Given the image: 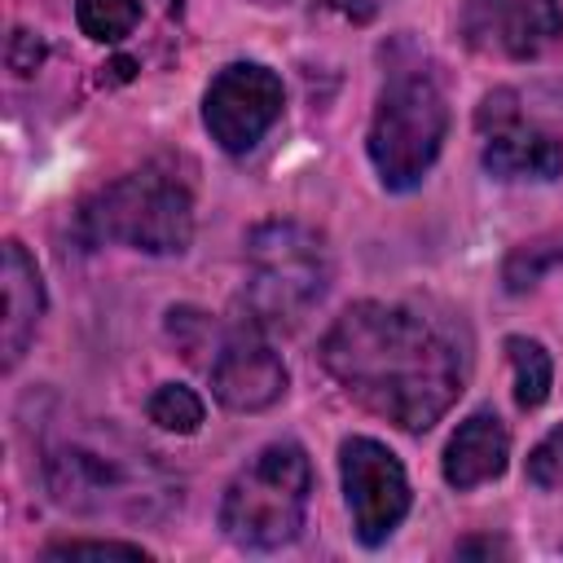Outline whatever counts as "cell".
Masks as SVG:
<instances>
[{
    "label": "cell",
    "mask_w": 563,
    "mask_h": 563,
    "mask_svg": "<svg viewBox=\"0 0 563 563\" xmlns=\"http://www.w3.org/2000/svg\"><path fill=\"white\" fill-rule=\"evenodd\" d=\"M321 365L369 413L400 431H431L466 387L471 339L453 312L361 299L325 330Z\"/></svg>",
    "instance_id": "1"
},
{
    "label": "cell",
    "mask_w": 563,
    "mask_h": 563,
    "mask_svg": "<svg viewBox=\"0 0 563 563\" xmlns=\"http://www.w3.org/2000/svg\"><path fill=\"white\" fill-rule=\"evenodd\" d=\"M44 488L70 515H123L150 519L163 515L180 493L163 479L150 453L128 449L123 440H57L44 453Z\"/></svg>",
    "instance_id": "2"
},
{
    "label": "cell",
    "mask_w": 563,
    "mask_h": 563,
    "mask_svg": "<svg viewBox=\"0 0 563 563\" xmlns=\"http://www.w3.org/2000/svg\"><path fill=\"white\" fill-rule=\"evenodd\" d=\"M330 246L299 220H264L246 233V312L255 330L299 325L330 290Z\"/></svg>",
    "instance_id": "3"
},
{
    "label": "cell",
    "mask_w": 563,
    "mask_h": 563,
    "mask_svg": "<svg viewBox=\"0 0 563 563\" xmlns=\"http://www.w3.org/2000/svg\"><path fill=\"white\" fill-rule=\"evenodd\" d=\"M79 233L145 255H180L194 242V194L172 167L150 163L97 189L79 207Z\"/></svg>",
    "instance_id": "4"
},
{
    "label": "cell",
    "mask_w": 563,
    "mask_h": 563,
    "mask_svg": "<svg viewBox=\"0 0 563 563\" xmlns=\"http://www.w3.org/2000/svg\"><path fill=\"white\" fill-rule=\"evenodd\" d=\"M312 497V462L299 444L277 440L260 449L220 497V532L251 554L290 545L303 528Z\"/></svg>",
    "instance_id": "5"
},
{
    "label": "cell",
    "mask_w": 563,
    "mask_h": 563,
    "mask_svg": "<svg viewBox=\"0 0 563 563\" xmlns=\"http://www.w3.org/2000/svg\"><path fill=\"white\" fill-rule=\"evenodd\" d=\"M444 132H449V106L435 79L427 70H396L378 92L365 136L383 189L391 194L418 189L431 163L440 158Z\"/></svg>",
    "instance_id": "6"
},
{
    "label": "cell",
    "mask_w": 563,
    "mask_h": 563,
    "mask_svg": "<svg viewBox=\"0 0 563 563\" xmlns=\"http://www.w3.org/2000/svg\"><path fill=\"white\" fill-rule=\"evenodd\" d=\"M339 475L356 541L369 550L383 545L409 515V479L400 457L369 435H352L339 444Z\"/></svg>",
    "instance_id": "7"
},
{
    "label": "cell",
    "mask_w": 563,
    "mask_h": 563,
    "mask_svg": "<svg viewBox=\"0 0 563 563\" xmlns=\"http://www.w3.org/2000/svg\"><path fill=\"white\" fill-rule=\"evenodd\" d=\"M282 106H286V88H282L277 70H268L260 62H229L207 84L202 123L224 154H246L282 119Z\"/></svg>",
    "instance_id": "8"
},
{
    "label": "cell",
    "mask_w": 563,
    "mask_h": 563,
    "mask_svg": "<svg viewBox=\"0 0 563 563\" xmlns=\"http://www.w3.org/2000/svg\"><path fill=\"white\" fill-rule=\"evenodd\" d=\"M462 35L484 57L528 62L563 40L559 0H462Z\"/></svg>",
    "instance_id": "9"
},
{
    "label": "cell",
    "mask_w": 563,
    "mask_h": 563,
    "mask_svg": "<svg viewBox=\"0 0 563 563\" xmlns=\"http://www.w3.org/2000/svg\"><path fill=\"white\" fill-rule=\"evenodd\" d=\"M211 391L233 413H260L282 400L286 391V365L255 330H238L220 343V352L207 361Z\"/></svg>",
    "instance_id": "10"
},
{
    "label": "cell",
    "mask_w": 563,
    "mask_h": 563,
    "mask_svg": "<svg viewBox=\"0 0 563 563\" xmlns=\"http://www.w3.org/2000/svg\"><path fill=\"white\" fill-rule=\"evenodd\" d=\"M510 462V431L493 409H475L466 422H457V431L444 444V484L466 493L479 488L488 479H497Z\"/></svg>",
    "instance_id": "11"
},
{
    "label": "cell",
    "mask_w": 563,
    "mask_h": 563,
    "mask_svg": "<svg viewBox=\"0 0 563 563\" xmlns=\"http://www.w3.org/2000/svg\"><path fill=\"white\" fill-rule=\"evenodd\" d=\"M484 172L497 180H554L563 176V141L523 114L484 132Z\"/></svg>",
    "instance_id": "12"
},
{
    "label": "cell",
    "mask_w": 563,
    "mask_h": 563,
    "mask_svg": "<svg viewBox=\"0 0 563 563\" xmlns=\"http://www.w3.org/2000/svg\"><path fill=\"white\" fill-rule=\"evenodd\" d=\"M0 286H4V317H0V352H4V369H13L26 352V343L35 339V325L44 317V282L35 260L26 255L22 242H4L0 255Z\"/></svg>",
    "instance_id": "13"
},
{
    "label": "cell",
    "mask_w": 563,
    "mask_h": 563,
    "mask_svg": "<svg viewBox=\"0 0 563 563\" xmlns=\"http://www.w3.org/2000/svg\"><path fill=\"white\" fill-rule=\"evenodd\" d=\"M506 356H510V369H515V405L519 409H541L545 396H550V383H554L550 352L537 339L510 334L506 339Z\"/></svg>",
    "instance_id": "14"
},
{
    "label": "cell",
    "mask_w": 563,
    "mask_h": 563,
    "mask_svg": "<svg viewBox=\"0 0 563 563\" xmlns=\"http://www.w3.org/2000/svg\"><path fill=\"white\" fill-rule=\"evenodd\" d=\"M563 264V238H532V242H523V246H515L510 255H506V264H501V286L510 290V295H523V290H532L545 273H554Z\"/></svg>",
    "instance_id": "15"
},
{
    "label": "cell",
    "mask_w": 563,
    "mask_h": 563,
    "mask_svg": "<svg viewBox=\"0 0 563 563\" xmlns=\"http://www.w3.org/2000/svg\"><path fill=\"white\" fill-rule=\"evenodd\" d=\"M145 418L158 427V431H172V435H194L207 418L198 391H189L185 383H163L150 400H145Z\"/></svg>",
    "instance_id": "16"
},
{
    "label": "cell",
    "mask_w": 563,
    "mask_h": 563,
    "mask_svg": "<svg viewBox=\"0 0 563 563\" xmlns=\"http://www.w3.org/2000/svg\"><path fill=\"white\" fill-rule=\"evenodd\" d=\"M75 22L97 44H119L141 22V0H75Z\"/></svg>",
    "instance_id": "17"
},
{
    "label": "cell",
    "mask_w": 563,
    "mask_h": 563,
    "mask_svg": "<svg viewBox=\"0 0 563 563\" xmlns=\"http://www.w3.org/2000/svg\"><path fill=\"white\" fill-rule=\"evenodd\" d=\"M523 475H528V484H537V488H563V422L528 453Z\"/></svg>",
    "instance_id": "18"
},
{
    "label": "cell",
    "mask_w": 563,
    "mask_h": 563,
    "mask_svg": "<svg viewBox=\"0 0 563 563\" xmlns=\"http://www.w3.org/2000/svg\"><path fill=\"white\" fill-rule=\"evenodd\" d=\"M44 559H136L145 563L150 550L136 541H57L44 550Z\"/></svg>",
    "instance_id": "19"
},
{
    "label": "cell",
    "mask_w": 563,
    "mask_h": 563,
    "mask_svg": "<svg viewBox=\"0 0 563 563\" xmlns=\"http://www.w3.org/2000/svg\"><path fill=\"white\" fill-rule=\"evenodd\" d=\"M40 62H44V44L31 31H13V40H9V66L18 75H31Z\"/></svg>",
    "instance_id": "20"
},
{
    "label": "cell",
    "mask_w": 563,
    "mask_h": 563,
    "mask_svg": "<svg viewBox=\"0 0 563 563\" xmlns=\"http://www.w3.org/2000/svg\"><path fill=\"white\" fill-rule=\"evenodd\" d=\"M387 4H391V0H325V9H334V13L347 18V22H369V18H378Z\"/></svg>",
    "instance_id": "21"
},
{
    "label": "cell",
    "mask_w": 563,
    "mask_h": 563,
    "mask_svg": "<svg viewBox=\"0 0 563 563\" xmlns=\"http://www.w3.org/2000/svg\"><path fill=\"white\" fill-rule=\"evenodd\" d=\"M471 554H506V545L493 541V537H475V541H462L457 545V559H471Z\"/></svg>",
    "instance_id": "22"
}]
</instances>
